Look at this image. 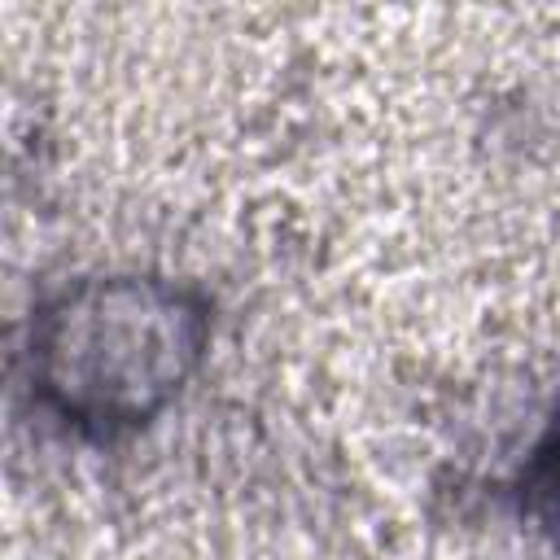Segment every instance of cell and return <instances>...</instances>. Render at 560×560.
Here are the masks:
<instances>
[{
    "mask_svg": "<svg viewBox=\"0 0 560 560\" xmlns=\"http://www.w3.org/2000/svg\"><path fill=\"white\" fill-rule=\"evenodd\" d=\"M201 332L206 319L166 284H92L39 319L35 376L66 420L114 433L179 389Z\"/></svg>",
    "mask_w": 560,
    "mask_h": 560,
    "instance_id": "6da1fadb",
    "label": "cell"
},
{
    "mask_svg": "<svg viewBox=\"0 0 560 560\" xmlns=\"http://www.w3.org/2000/svg\"><path fill=\"white\" fill-rule=\"evenodd\" d=\"M547 468H551V486L560 490V438H556V455H547Z\"/></svg>",
    "mask_w": 560,
    "mask_h": 560,
    "instance_id": "7a4b0ae2",
    "label": "cell"
}]
</instances>
